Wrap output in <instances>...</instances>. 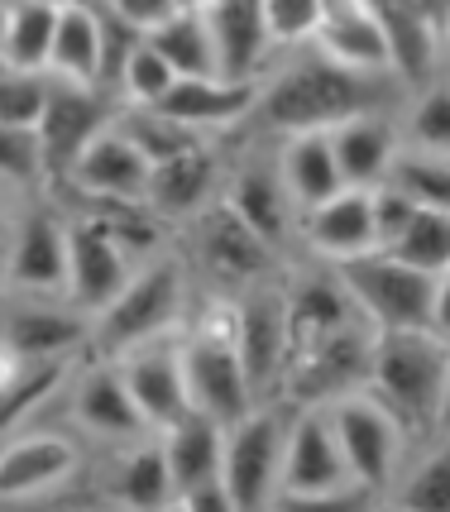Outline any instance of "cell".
I'll return each mask as SVG.
<instances>
[{
	"label": "cell",
	"instance_id": "74e56055",
	"mask_svg": "<svg viewBox=\"0 0 450 512\" xmlns=\"http://www.w3.org/2000/svg\"><path fill=\"white\" fill-rule=\"evenodd\" d=\"M0 187L15 197H44L48 173H44V149L39 134L29 125H0Z\"/></svg>",
	"mask_w": 450,
	"mask_h": 512
},
{
	"label": "cell",
	"instance_id": "484cf974",
	"mask_svg": "<svg viewBox=\"0 0 450 512\" xmlns=\"http://www.w3.org/2000/svg\"><path fill=\"white\" fill-rule=\"evenodd\" d=\"M312 48L340 67H355V72H369V77H393L388 44H383V29L374 20V10H369V0H321Z\"/></svg>",
	"mask_w": 450,
	"mask_h": 512
},
{
	"label": "cell",
	"instance_id": "30bf717a",
	"mask_svg": "<svg viewBox=\"0 0 450 512\" xmlns=\"http://www.w3.org/2000/svg\"><path fill=\"white\" fill-rule=\"evenodd\" d=\"M336 273L374 331H417V326H427L431 288H436L431 273L393 259L388 249H369L360 259H345V264H336Z\"/></svg>",
	"mask_w": 450,
	"mask_h": 512
},
{
	"label": "cell",
	"instance_id": "f1b7e54d",
	"mask_svg": "<svg viewBox=\"0 0 450 512\" xmlns=\"http://www.w3.org/2000/svg\"><path fill=\"white\" fill-rule=\"evenodd\" d=\"M44 77L101 87V5L96 0H63L58 5Z\"/></svg>",
	"mask_w": 450,
	"mask_h": 512
},
{
	"label": "cell",
	"instance_id": "4fadbf2b",
	"mask_svg": "<svg viewBox=\"0 0 450 512\" xmlns=\"http://www.w3.org/2000/svg\"><path fill=\"white\" fill-rule=\"evenodd\" d=\"M230 335L245 359L254 398H278V379L288 364V312H283V273L249 283L230 297Z\"/></svg>",
	"mask_w": 450,
	"mask_h": 512
},
{
	"label": "cell",
	"instance_id": "681fc988",
	"mask_svg": "<svg viewBox=\"0 0 450 512\" xmlns=\"http://www.w3.org/2000/svg\"><path fill=\"white\" fill-rule=\"evenodd\" d=\"M436 436H450V350H446V383H441V407H436Z\"/></svg>",
	"mask_w": 450,
	"mask_h": 512
},
{
	"label": "cell",
	"instance_id": "db71d44e",
	"mask_svg": "<svg viewBox=\"0 0 450 512\" xmlns=\"http://www.w3.org/2000/svg\"><path fill=\"white\" fill-rule=\"evenodd\" d=\"M15 192H5V187H0V221H10V206H15Z\"/></svg>",
	"mask_w": 450,
	"mask_h": 512
},
{
	"label": "cell",
	"instance_id": "bcb514c9",
	"mask_svg": "<svg viewBox=\"0 0 450 512\" xmlns=\"http://www.w3.org/2000/svg\"><path fill=\"white\" fill-rule=\"evenodd\" d=\"M106 10H115L120 20H130L135 29H149L154 20H163L173 10V0H101Z\"/></svg>",
	"mask_w": 450,
	"mask_h": 512
},
{
	"label": "cell",
	"instance_id": "836d02e7",
	"mask_svg": "<svg viewBox=\"0 0 450 512\" xmlns=\"http://www.w3.org/2000/svg\"><path fill=\"white\" fill-rule=\"evenodd\" d=\"M77 369V359H24L20 374L0 393V436L29 426L53 398H63V383Z\"/></svg>",
	"mask_w": 450,
	"mask_h": 512
},
{
	"label": "cell",
	"instance_id": "8992f818",
	"mask_svg": "<svg viewBox=\"0 0 450 512\" xmlns=\"http://www.w3.org/2000/svg\"><path fill=\"white\" fill-rule=\"evenodd\" d=\"M221 201L249 230H259L278 254L297 259V221H302V211H297V201L288 197V187L278 178L273 144L264 134H235L230 139Z\"/></svg>",
	"mask_w": 450,
	"mask_h": 512
},
{
	"label": "cell",
	"instance_id": "816d5d0a",
	"mask_svg": "<svg viewBox=\"0 0 450 512\" xmlns=\"http://www.w3.org/2000/svg\"><path fill=\"white\" fill-rule=\"evenodd\" d=\"M412 5H422L427 15H436V20H441V15H446V5H450V0H412Z\"/></svg>",
	"mask_w": 450,
	"mask_h": 512
},
{
	"label": "cell",
	"instance_id": "f35d334b",
	"mask_svg": "<svg viewBox=\"0 0 450 512\" xmlns=\"http://www.w3.org/2000/svg\"><path fill=\"white\" fill-rule=\"evenodd\" d=\"M115 130L125 134L149 163H158V158H168V154H178V149H187V144L206 139V134L187 130L178 120H168L158 106H120V111H115Z\"/></svg>",
	"mask_w": 450,
	"mask_h": 512
},
{
	"label": "cell",
	"instance_id": "d6986e66",
	"mask_svg": "<svg viewBox=\"0 0 450 512\" xmlns=\"http://www.w3.org/2000/svg\"><path fill=\"white\" fill-rule=\"evenodd\" d=\"M374 187H340L297 221V254L321 264H345L374 249Z\"/></svg>",
	"mask_w": 450,
	"mask_h": 512
},
{
	"label": "cell",
	"instance_id": "277c9868",
	"mask_svg": "<svg viewBox=\"0 0 450 512\" xmlns=\"http://www.w3.org/2000/svg\"><path fill=\"white\" fill-rule=\"evenodd\" d=\"M173 245L187 259L192 278L216 292H240L249 283L278 278L288 268V254H278L259 230H249L221 197L206 201L197 216H187L173 230Z\"/></svg>",
	"mask_w": 450,
	"mask_h": 512
},
{
	"label": "cell",
	"instance_id": "8fae6325",
	"mask_svg": "<svg viewBox=\"0 0 450 512\" xmlns=\"http://www.w3.org/2000/svg\"><path fill=\"white\" fill-rule=\"evenodd\" d=\"M87 469V441L58 426H20L0 441V503H34L63 493Z\"/></svg>",
	"mask_w": 450,
	"mask_h": 512
},
{
	"label": "cell",
	"instance_id": "ffe728a7",
	"mask_svg": "<svg viewBox=\"0 0 450 512\" xmlns=\"http://www.w3.org/2000/svg\"><path fill=\"white\" fill-rule=\"evenodd\" d=\"M178 335H163V340L135 345V350H125V355H111L149 431H163L168 422H178L182 412H192V402H187V379H182Z\"/></svg>",
	"mask_w": 450,
	"mask_h": 512
},
{
	"label": "cell",
	"instance_id": "52a82bcc",
	"mask_svg": "<svg viewBox=\"0 0 450 512\" xmlns=\"http://www.w3.org/2000/svg\"><path fill=\"white\" fill-rule=\"evenodd\" d=\"M293 402L259 398L240 422L225 426L221 446V484L230 493V508L259 512L278 498V469H283V441H288Z\"/></svg>",
	"mask_w": 450,
	"mask_h": 512
},
{
	"label": "cell",
	"instance_id": "5b68a950",
	"mask_svg": "<svg viewBox=\"0 0 450 512\" xmlns=\"http://www.w3.org/2000/svg\"><path fill=\"white\" fill-rule=\"evenodd\" d=\"M331 503H369V498L350 479V465L340 455L326 407L307 402V407H293V417H288L273 508H331Z\"/></svg>",
	"mask_w": 450,
	"mask_h": 512
},
{
	"label": "cell",
	"instance_id": "f6af8a7d",
	"mask_svg": "<svg viewBox=\"0 0 450 512\" xmlns=\"http://www.w3.org/2000/svg\"><path fill=\"white\" fill-rule=\"evenodd\" d=\"M173 508H187V512H230V493H225L221 474L216 479H202L192 489L173 493Z\"/></svg>",
	"mask_w": 450,
	"mask_h": 512
},
{
	"label": "cell",
	"instance_id": "ee69618b",
	"mask_svg": "<svg viewBox=\"0 0 450 512\" xmlns=\"http://www.w3.org/2000/svg\"><path fill=\"white\" fill-rule=\"evenodd\" d=\"M369 201H374V249H388L407 230L412 211H417V201L407 197L398 182H379V187L369 192Z\"/></svg>",
	"mask_w": 450,
	"mask_h": 512
},
{
	"label": "cell",
	"instance_id": "f546056e",
	"mask_svg": "<svg viewBox=\"0 0 450 512\" xmlns=\"http://www.w3.org/2000/svg\"><path fill=\"white\" fill-rule=\"evenodd\" d=\"M273 144V163H278V178L288 187V197L297 201V211H307L316 201H326L331 192L345 187L336 168V149H331V134L326 130H297V134H278Z\"/></svg>",
	"mask_w": 450,
	"mask_h": 512
},
{
	"label": "cell",
	"instance_id": "f5cc1de1",
	"mask_svg": "<svg viewBox=\"0 0 450 512\" xmlns=\"http://www.w3.org/2000/svg\"><path fill=\"white\" fill-rule=\"evenodd\" d=\"M5 245H10V221H0V283H5Z\"/></svg>",
	"mask_w": 450,
	"mask_h": 512
},
{
	"label": "cell",
	"instance_id": "6da1fadb",
	"mask_svg": "<svg viewBox=\"0 0 450 512\" xmlns=\"http://www.w3.org/2000/svg\"><path fill=\"white\" fill-rule=\"evenodd\" d=\"M407 91L393 77H369L355 67L331 63L312 44L273 53L269 72L259 77V101L245 134H297V130H331L360 111H398Z\"/></svg>",
	"mask_w": 450,
	"mask_h": 512
},
{
	"label": "cell",
	"instance_id": "d590c367",
	"mask_svg": "<svg viewBox=\"0 0 450 512\" xmlns=\"http://www.w3.org/2000/svg\"><path fill=\"white\" fill-rule=\"evenodd\" d=\"M398 125H403V144L450 158V77L446 72L431 77L427 87L407 91Z\"/></svg>",
	"mask_w": 450,
	"mask_h": 512
},
{
	"label": "cell",
	"instance_id": "9f6ffc18",
	"mask_svg": "<svg viewBox=\"0 0 450 512\" xmlns=\"http://www.w3.org/2000/svg\"><path fill=\"white\" fill-rule=\"evenodd\" d=\"M5 15H10V0H0V44H5Z\"/></svg>",
	"mask_w": 450,
	"mask_h": 512
},
{
	"label": "cell",
	"instance_id": "83f0119b",
	"mask_svg": "<svg viewBox=\"0 0 450 512\" xmlns=\"http://www.w3.org/2000/svg\"><path fill=\"white\" fill-rule=\"evenodd\" d=\"M58 201L68 211H77V216H87L91 225H101L135 264L158 254V249H173V225L163 221L144 197H58Z\"/></svg>",
	"mask_w": 450,
	"mask_h": 512
},
{
	"label": "cell",
	"instance_id": "11a10c76",
	"mask_svg": "<svg viewBox=\"0 0 450 512\" xmlns=\"http://www.w3.org/2000/svg\"><path fill=\"white\" fill-rule=\"evenodd\" d=\"M211 0H173V10H206Z\"/></svg>",
	"mask_w": 450,
	"mask_h": 512
},
{
	"label": "cell",
	"instance_id": "60d3db41",
	"mask_svg": "<svg viewBox=\"0 0 450 512\" xmlns=\"http://www.w3.org/2000/svg\"><path fill=\"white\" fill-rule=\"evenodd\" d=\"M173 67L158 58L149 39L139 34V44L125 53V63H120V77H115V106H158L163 101V91L173 87Z\"/></svg>",
	"mask_w": 450,
	"mask_h": 512
},
{
	"label": "cell",
	"instance_id": "603a6c76",
	"mask_svg": "<svg viewBox=\"0 0 450 512\" xmlns=\"http://www.w3.org/2000/svg\"><path fill=\"white\" fill-rule=\"evenodd\" d=\"M374 20L388 44V67L403 91L427 87L431 77H441V20L427 15L412 0H369Z\"/></svg>",
	"mask_w": 450,
	"mask_h": 512
},
{
	"label": "cell",
	"instance_id": "4316f807",
	"mask_svg": "<svg viewBox=\"0 0 450 512\" xmlns=\"http://www.w3.org/2000/svg\"><path fill=\"white\" fill-rule=\"evenodd\" d=\"M206 24H211V44H216L221 77L259 82L269 72L278 48H273L269 24L259 15V0H211L206 5Z\"/></svg>",
	"mask_w": 450,
	"mask_h": 512
},
{
	"label": "cell",
	"instance_id": "c3c4849f",
	"mask_svg": "<svg viewBox=\"0 0 450 512\" xmlns=\"http://www.w3.org/2000/svg\"><path fill=\"white\" fill-rule=\"evenodd\" d=\"M20 364H24V355L10 345V340H5V335H0V393L10 388V379H15V374H20Z\"/></svg>",
	"mask_w": 450,
	"mask_h": 512
},
{
	"label": "cell",
	"instance_id": "7c38bea8",
	"mask_svg": "<svg viewBox=\"0 0 450 512\" xmlns=\"http://www.w3.org/2000/svg\"><path fill=\"white\" fill-rule=\"evenodd\" d=\"M369 355H374V326L350 321L340 331L321 335L307 350H293L278 379V398L307 407V402H331L340 393H355L369 379Z\"/></svg>",
	"mask_w": 450,
	"mask_h": 512
},
{
	"label": "cell",
	"instance_id": "2e32d148",
	"mask_svg": "<svg viewBox=\"0 0 450 512\" xmlns=\"http://www.w3.org/2000/svg\"><path fill=\"white\" fill-rule=\"evenodd\" d=\"M0 335L24 359H82L91 350V316L68 297L0 292Z\"/></svg>",
	"mask_w": 450,
	"mask_h": 512
},
{
	"label": "cell",
	"instance_id": "f907efd6",
	"mask_svg": "<svg viewBox=\"0 0 450 512\" xmlns=\"http://www.w3.org/2000/svg\"><path fill=\"white\" fill-rule=\"evenodd\" d=\"M441 72L450 77V5H446V15H441Z\"/></svg>",
	"mask_w": 450,
	"mask_h": 512
},
{
	"label": "cell",
	"instance_id": "44dd1931",
	"mask_svg": "<svg viewBox=\"0 0 450 512\" xmlns=\"http://www.w3.org/2000/svg\"><path fill=\"white\" fill-rule=\"evenodd\" d=\"M130 268H135V259L115 245L101 225H91L87 216L68 211V283H63V297H68L72 307L96 316L115 292L125 288Z\"/></svg>",
	"mask_w": 450,
	"mask_h": 512
},
{
	"label": "cell",
	"instance_id": "4dcf8cb0",
	"mask_svg": "<svg viewBox=\"0 0 450 512\" xmlns=\"http://www.w3.org/2000/svg\"><path fill=\"white\" fill-rule=\"evenodd\" d=\"M163 441V460H168V479H173V493L192 489L202 479H216L221 474V446H225V426L206 412H182L178 422H168L158 431ZM173 508V503H168Z\"/></svg>",
	"mask_w": 450,
	"mask_h": 512
},
{
	"label": "cell",
	"instance_id": "cb8c5ba5",
	"mask_svg": "<svg viewBox=\"0 0 450 512\" xmlns=\"http://www.w3.org/2000/svg\"><path fill=\"white\" fill-rule=\"evenodd\" d=\"M149 158L139 154L125 134L115 130V120L91 139L68 168V178L58 182V197H144L149 187Z\"/></svg>",
	"mask_w": 450,
	"mask_h": 512
},
{
	"label": "cell",
	"instance_id": "8d00e7d4",
	"mask_svg": "<svg viewBox=\"0 0 450 512\" xmlns=\"http://www.w3.org/2000/svg\"><path fill=\"white\" fill-rule=\"evenodd\" d=\"M393 259L422 268V273H446L450 268V211H436V206H417L407 230L388 245Z\"/></svg>",
	"mask_w": 450,
	"mask_h": 512
},
{
	"label": "cell",
	"instance_id": "7402d4cb",
	"mask_svg": "<svg viewBox=\"0 0 450 512\" xmlns=\"http://www.w3.org/2000/svg\"><path fill=\"white\" fill-rule=\"evenodd\" d=\"M96 498L115 503V508H139V512H154L173 503V479H168V460H163L158 431H144L135 441L106 446Z\"/></svg>",
	"mask_w": 450,
	"mask_h": 512
},
{
	"label": "cell",
	"instance_id": "5bb4252c",
	"mask_svg": "<svg viewBox=\"0 0 450 512\" xmlns=\"http://www.w3.org/2000/svg\"><path fill=\"white\" fill-rule=\"evenodd\" d=\"M115 96H106L101 87H77V82H58L48 77L44 87V106L34 120L39 134V149H44V173H48V192L68 178V168L77 163V154L87 149L96 134L115 120Z\"/></svg>",
	"mask_w": 450,
	"mask_h": 512
},
{
	"label": "cell",
	"instance_id": "b9f144b4",
	"mask_svg": "<svg viewBox=\"0 0 450 512\" xmlns=\"http://www.w3.org/2000/svg\"><path fill=\"white\" fill-rule=\"evenodd\" d=\"M259 15L269 24L273 48H302L312 44L316 20H321V0H259Z\"/></svg>",
	"mask_w": 450,
	"mask_h": 512
},
{
	"label": "cell",
	"instance_id": "6f0895ef",
	"mask_svg": "<svg viewBox=\"0 0 450 512\" xmlns=\"http://www.w3.org/2000/svg\"><path fill=\"white\" fill-rule=\"evenodd\" d=\"M48 5H63V0H48Z\"/></svg>",
	"mask_w": 450,
	"mask_h": 512
},
{
	"label": "cell",
	"instance_id": "ba28073f",
	"mask_svg": "<svg viewBox=\"0 0 450 512\" xmlns=\"http://www.w3.org/2000/svg\"><path fill=\"white\" fill-rule=\"evenodd\" d=\"M321 407H326V417H331V431H336L340 455H345V465H350L355 489H360L369 503H383V498H388V484L398 479L407 450H412L403 436V426L393 422V412H388L369 388L340 393V398L321 402Z\"/></svg>",
	"mask_w": 450,
	"mask_h": 512
},
{
	"label": "cell",
	"instance_id": "7dc6e473",
	"mask_svg": "<svg viewBox=\"0 0 450 512\" xmlns=\"http://www.w3.org/2000/svg\"><path fill=\"white\" fill-rule=\"evenodd\" d=\"M427 331L436 340L450 345V268L436 273V288H431V312H427Z\"/></svg>",
	"mask_w": 450,
	"mask_h": 512
},
{
	"label": "cell",
	"instance_id": "ab89813d",
	"mask_svg": "<svg viewBox=\"0 0 450 512\" xmlns=\"http://www.w3.org/2000/svg\"><path fill=\"white\" fill-rule=\"evenodd\" d=\"M388 182H398L417 206H436V211H450V158L446 154H427V149H412L403 144L398 158H393V173Z\"/></svg>",
	"mask_w": 450,
	"mask_h": 512
},
{
	"label": "cell",
	"instance_id": "1f68e13d",
	"mask_svg": "<svg viewBox=\"0 0 450 512\" xmlns=\"http://www.w3.org/2000/svg\"><path fill=\"white\" fill-rule=\"evenodd\" d=\"M144 39L178 77H211V72H221L206 10H168L163 20H154L144 29Z\"/></svg>",
	"mask_w": 450,
	"mask_h": 512
},
{
	"label": "cell",
	"instance_id": "e575fe53",
	"mask_svg": "<svg viewBox=\"0 0 450 512\" xmlns=\"http://www.w3.org/2000/svg\"><path fill=\"white\" fill-rule=\"evenodd\" d=\"M53 20H58V5H48V0H10L0 67H10V72H44L48 44H53Z\"/></svg>",
	"mask_w": 450,
	"mask_h": 512
},
{
	"label": "cell",
	"instance_id": "7bdbcfd3",
	"mask_svg": "<svg viewBox=\"0 0 450 512\" xmlns=\"http://www.w3.org/2000/svg\"><path fill=\"white\" fill-rule=\"evenodd\" d=\"M44 72H10L0 67V125H29L39 120V106H44Z\"/></svg>",
	"mask_w": 450,
	"mask_h": 512
},
{
	"label": "cell",
	"instance_id": "e0dca14e",
	"mask_svg": "<svg viewBox=\"0 0 450 512\" xmlns=\"http://www.w3.org/2000/svg\"><path fill=\"white\" fill-rule=\"evenodd\" d=\"M225 158H230V139H197V144H187L178 154L158 158L154 168H149L144 201L178 230L187 216L202 211L206 201L221 197Z\"/></svg>",
	"mask_w": 450,
	"mask_h": 512
},
{
	"label": "cell",
	"instance_id": "ac0fdd59",
	"mask_svg": "<svg viewBox=\"0 0 450 512\" xmlns=\"http://www.w3.org/2000/svg\"><path fill=\"white\" fill-rule=\"evenodd\" d=\"M254 101H259V82H235V77L211 72V77H173L158 111L206 139H235L249 130Z\"/></svg>",
	"mask_w": 450,
	"mask_h": 512
},
{
	"label": "cell",
	"instance_id": "3957f363",
	"mask_svg": "<svg viewBox=\"0 0 450 512\" xmlns=\"http://www.w3.org/2000/svg\"><path fill=\"white\" fill-rule=\"evenodd\" d=\"M446 350L450 345L436 340L427 326H417V331H374V355H369L364 388L393 412V422L403 426L412 450L436 441Z\"/></svg>",
	"mask_w": 450,
	"mask_h": 512
},
{
	"label": "cell",
	"instance_id": "d4e9b609",
	"mask_svg": "<svg viewBox=\"0 0 450 512\" xmlns=\"http://www.w3.org/2000/svg\"><path fill=\"white\" fill-rule=\"evenodd\" d=\"M403 111V106H398ZM398 111H360L350 120L331 125V149L345 187H379L393 173V158L403 149V125Z\"/></svg>",
	"mask_w": 450,
	"mask_h": 512
},
{
	"label": "cell",
	"instance_id": "9c48e42d",
	"mask_svg": "<svg viewBox=\"0 0 450 512\" xmlns=\"http://www.w3.org/2000/svg\"><path fill=\"white\" fill-rule=\"evenodd\" d=\"M63 283H68V211L53 192L24 197L10 211V245H5L0 292L63 297Z\"/></svg>",
	"mask_w": 450,
	"mask_h": 512
},
{
	"label": "cell",
	"instance_id": "7a4b0ae2",
	"mask_svg": "<svg viewBox=\"0 0 450 512\" xmlns=\"http://www.w3.org/2000/svg\"><path fill=\"white\" fill-rule=\"evenodd\" d=\"M192 297H197V278L178 254V245L139 259L125 288L91 316V355H125L135 345L178 335Z\"/></svg>",
	"mask_w": 450,
	"mask_h": 512
},
{
	"label": "cell",
	"instance_id": "9a60e30c",
	"mask_svg": "<svg viewBox=\"0 0 450 512\" xmlns=\"http://www.w3.org/2000/svg\"><path fill=\"white\" fill-rule=\"evenodd\" d=\"M63 398H68V417L77 426V436L101 450L135 441V436L149 431L111 355H91L87 350L68 374V383H63Z\"/></svg>",
	"mask_w": 450,
	"mask_h": 512
},
{
	"label": "cell",
	"instance_id": "d6a6232c",
	"mask_svg": "<svg viewBox=\"0 0 450 512\" xmlns=\"http://www.w3.org/2000/svg\"><path fill=\"white\" fill-rule=\"evenodd\" d=\"M383 503L412 512H450V436H436L427 446L407 450Z\"/></svg>",
	"mask_w": 450,
	"mask_h": 512
}]
</instances>
